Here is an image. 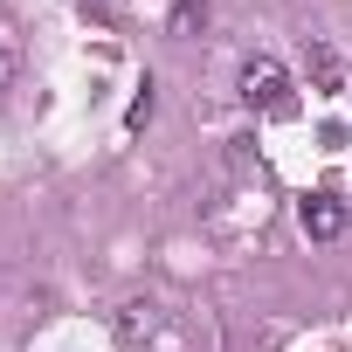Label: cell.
<instances>
[{
  "label": "cell",
  "instance_id": "6da1fadb",
  "mask_svg": "<svg viewBox=\"0 0 352 352\" xmlns=\"http://www.w3.org/2000/svg\"><path fill=\"white\" fill-rule=\"evenodd\" d=\"M235 90H242L249 111H290V76H283L276 56H249L242 76H235Z\"/></svg>",
  "mask_w": 352,
  "mask_h": 352
},
{
  "label": "cell",
  "instance_id": "7a4b0ae2",
  "mask_svg": "<svg viewBox=\"0 0 352 352\" xmlns=\"http://www.w3.org/2000/svg\"><path fill=\"white\" fill-rule=\"evenodd\" d=\"M297 228H304L311 242H338V235L352 228V214H345V201H331V194H311V201L297 208Z\"/></svg>",
  "mask_w": 352,
  "mask_h": 352
},
{
  "label": "cell",
  "instance_id": "3957f363",
  "mask_svg": "<svg viewBox=\"0 0 352 352\" xmlns=\"http://www.w3.org/2000/svg\"><path fill=\"white\" fill-rule=\"evenodd\" d=\"M304 63H311V83H318V90H338V56H331L324 42H311Z\"/></svg>",
  "mask_w": 352,
  "mask_h": 352
},
{
  "label": "cell",
  "instance_id": "277c9868",
  "mask_svg": "<svg viewBox=\"0 0 352 352\" xmlns=\"http://www.w3.org/2000/svg\"><path fill=\"white\" fill-rule=\"evenodd\" d=\"M208 28V0H180L173 8V35H201Z\"/></svg>",
  "mask_w": 352,
  "mask_h": 352
},
{
  "label": "cell",
  "instance_id": "5b68a950",
  "mask_svg": "<svg viewBox=\"0 0 352 352\" xmlns=\"http://www.w3.org/2000/svg\"><path fill=\"white\" fill-rule=\"evenodd\" d=\"M138 331H152V304H138V297H131V304L118 311V338H138Z\"/></svg>",
  "mask_w": 352,
  "mask_h": 352
},
{
  "label": "cell",
  "instance_id": "8992f818",
  "mask_svg": "<svg viewBox=\"0 0 352 352\" xmlns=\"http://www.w3.org/2000/svg\"><path fill=\"white\" fill-rule=\"evenodd\" d=\"M14 69H21V63H14V49H8V42H0V90H8V83H14Z\"/></svg>",
  "mask_w": 352,
  "mask_h": 352
}]
</instances>
